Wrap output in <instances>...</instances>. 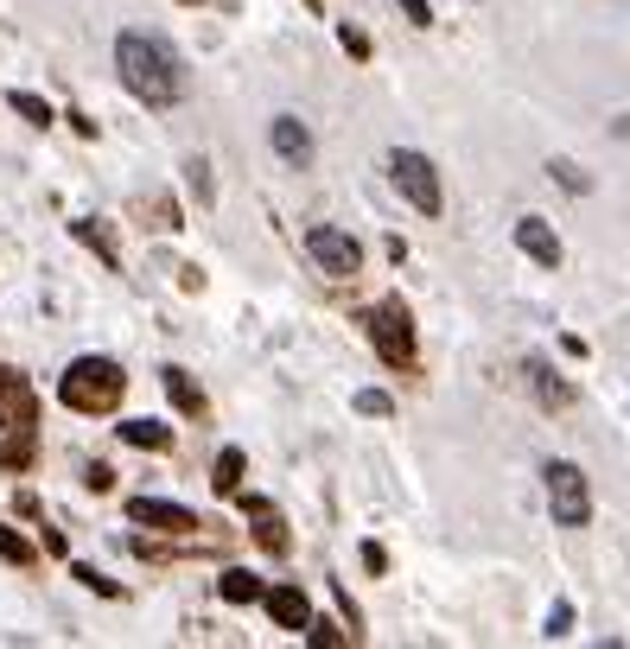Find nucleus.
Segmentation results:
<instances>
[{
	"label": "nucleus",
	"mask_w": 630,
	"mask_h": 649,
	"mask_svg": "<svg viewBox=\"0 0 630 649\" xmlns=\"http://www.w3.org/2000/svg\"><path fill=\"white\" fill-rule=\"evenodd\" d=\"M268 617H274L281 630H306V624H312V599H306L299 586H274V592H268Z\"/></svg>",
	"instance_id": "nucleus-12"
},
{
	"label": "nucleus",
	"mask_w": 630,
	"mask_h": 649,
	"mask_svg": "<svg viewBox=\"0 0 630 649\" xmlns=\"http://www.w3.org/2000/svg\"><path fill=\"white\" fill-rule=\"evenodd\" d=\"M306 644H312V649H337L344 637H337L332 624H319V617H312V624H306Z\"/></svg>",
	"instance_id": "nucleus-24"
},
{
	"label": "nucleus",
	"mask_w": 630,
	"mask_h": 649,
	"mask_svg": "<svg viewBox=\"0 0 630 649\" xmlns=\"http://www.w3.org/2000/svg\"><path fill=\"white\" fill-rule=\"evenodd\" d=\"M611 134H618V141H630V115H618V121H611Z\"/></svg>",
	"instance_id": "nucleus-29"
},
{
	"label": "nucleus",
	"mask_w": 630,
	"mask_h": 649,
	"mask_svg": "<svg viewBox=\"0 0 630 649\" xmlns=\"http://www.w3.org/2000/svg\"><path fill=\"white\" fill-rule=\"evenodd\" d=\"M7 103H13V115H26L33 128H51V103H45V96H33V90H13Z\"/></svg>",
	"instance_id": "nucleus-20"
},
{
	"label": "nucleus",
	"mask_w": 630,
	"mask_h": 649,
	"mask_svg": "<svg viewBox=\"0 0 630 649\" xmlns=\"http://www.w3.org/2000/svg\"><path fill=\"white\" fill-rule=\"evenodd\" d=\"M357 414H370V421H389V414H395V401L382 396V389H364V396H357Z\"/></svg>",
	"instance_id": "nucleus-23"
},
{
	"label": "nucleus",
	"mask_w": 630,
	"mask_h": 649,
	"mask_svg": "<svg viewBox=\"0 0 630 649\" xmlns=\"http://www.w3.org/2000/svg\"><path fill=\"white\" fill-rule=\"evenodd\" d=\"M217 592L229 599V605H255V599H261V586H255V574H249V567H229V574L217 579Z\"/></svg>",
	"instance_id": "nucleus-16"
},
{
	"label": "nucleus",
	"mask_w": 630,
	"mask_h": 649,
	"mask_svg": "<svg viewBox=\"0 0 630 649\" xmlns=\"http://www.w3.org/2000/svg\"><path fill=\"white\" fill-rule=\"evenodd\" d=\"M0 560H13V567H33V541L13 535V529H0Z\"/></svg>",
	"instance_id": "nucleus-21"
},
{
	"label": "nucleus",
	"mask_w": 630,
	"mask_h": 649,
	"mask_svg": "<svg viewBox=\"0 0 630 649\" xmlns=\"http://www.w3.org/2000/svg\"><path fill=\"white\" fill-rule=\"evenodd\" d=\"M364 324H370L376 357L395 363V369H408V363H414V324H408V306H402V299H382V306H376Z\"/></svg>",
	"instance_id": "nucleus-6"
},
{
	"label": "nucleus",
	"mask_w": 630,
	"mask_h": 649,
	"mask_svg": "<svg viewBox=\"0 0 630 649\" xmlns=\"http://www.w3.org/2000/svg\"><path fill=\"white\" fill-rule=\"evenodd\" d=\"M58 396L71 414H115L121 396H128V369L115 357H76L64 369V382H58Z\"/></svg>",
	"instance_id": "nucleus-2"
},
{
	"label": "nucleus",
	"mask_w": 630,
	"mask_h": 649,
	"mask_svg": "<svg viewBox=\"0 0 630 649\" xmlns=\"http://www.w3.org/2000/svg\"><path fill=\"white\" fill-rule=\"evenodd\" d=\"M121 439L141 446V452H166V446H173V427H159V421H121Z\"/></svg>",
	"instance_id": "nucleus-15"
},
{
	"label": "nucleus",
	"mask_w": 630,
	"mask_h": 649,
	"mask_svg": "<svg viewBox=\"0 0 630 649\" xmlns=\"http://www.w3.org/2000/svg\"><path fill=\"white\" fill-rule=\"evenodd\" d=\"M548 179L560 185V191H573V198H586V191H593V179H586V173H580V166H573V160H548Z\"/></svg>",
	"instance_id": "nucleus-18"
},
{
	"label": "nucleus",
	"mask_w": 630,
	"mask_h": 649,
	"mask_svg": "<svg viewBox=\"0 0 630 649\" xmlns=\"http://www.w3.org/2000/svg\"><path fill=\"white\" fill-rule=\"evenodd\" d=\"M115 71H121V83H128L134 103H147V108L186 103V64H179V51L159 33H147V26H128V33L115 38Z\"/></svg>",
	"instance_id": "nucleus-1"
},
{
	"label": "nucleus",
	"mask_w": 630,
	"mask_h": 649,
	"mask_svg": "<svg viewBox=\"0 0 630 649\" xmlns=\"http://www.w3.org/2000/svg\"><path fill=\"white\" fill-rule=\"evenodd\" d=\"M71 579H83L90 592H103V599H115V579H103L96 567H71Z\"/></svg>",
	"instance_id": "nucleus-25"
},
{
	"label": "nucleus",
	"mask_w": 630,
	"mask_h": 649,
	"mask_svg": "<svg viewBox=\"0 0 630 649\" xmlns=\"http://www.w3.org/2000/svg\"><path fill=\"white\" fill-rule=\"evenodd\" d=\"M516 249L528 255L535 268H560V261H567V249H560V236H555L548 216H522L516 223Z\"/></svg>",
	"instance_id": "nucleus-9"
},
{
	"label": "nucleus",
	"mask_w": 630,
	"mask_h": 649,
	"mask_svg": "<svg viewBox=\"0 0 630 649\" xmlns=\"http://www.w3.org/2000/svg\"><path fill=\"white\" fill-rule=\"evenodd\" d=\"M242 465H249V459H242L236 446H223L217 465H211V484H217V491H236V484H242Z\"/></svg>",
	"instance_id": "nucleus-19"
},
{
	"label": "nucleus",
	"mask_w": 630,
	"mask_h": 649,
	"mask_svg": "<svg viewBox=\"0 0 630 649\" xmlns=\"http://www.w3.org/2000/svg\"><path fill=\"white\" fill-rule=\"evenodd\" d=\"M337 45H344L350 58H370V38L357 33V26H337Z\"/></svg>",
	"instance_id": "nucleus-26"
},
{
	"label": "nucleus",
	"mask_w": 630,
	"mask_h": 649,
	"mask_svg": "<svg viewBox=\"0 0 630 649\" xmlns=\"http://www.w3.org/2000/svg\"><path fill=\"white\" fill-rule=\"evenodd\" d=\"M395 7H402V13H408L414 26H433V7H427V0H395Z\"/></svg>",
	"instance_id": "nucleus-28"
},
{
	"label": "nucleus",
	"mask_w": 630,
	"mask_h": 649,
	"mask_svg": "<svg viewBox=\"0 0 630 649\" xmlns=\"http://www.w3.org/2000/svg\"><path fill=\"white\" fill-rule=\"evenodd\" d=\"M306 255H312V268L332 274V281L364 274V243H357L350 229H337V223H312V229H306Z\"/></svg>",
	"instance_id": "nucleus-5"
},
{
	"label": "nucleus",
	"mask_w": 630,
	"mask_h": 649,
	"mask_svg": "<svg viewBox=\"0 0 630 649\" xmlns=\"http://www.w3.org/2000/svg\"><path fill=\"white\" fill-rule=\"evenodd\" d=\"M542 484H548V509H555L560 529H586L593 522V484H586V471L573 459H548Z\"/></svg>",
	"instance_id": "nucleus-4"
},
{
	"label": "nucleus",
	"mask_w": 630,
	"mask_h": 649,
	"mask_svg": "<svg viewBox=\"0 0 630 649\" xmlns=\"http://www.w3.org/2000/svg\"><path fill=\"white\" fill-rule=\"evenodd\" d=\"M186 185H191V198H198V204H211V198H217V191H211V166H204V160H186Z\"/></svg>",
	"instance_id": "nucleus-22"
},
{
	"label": "nucleus",
	"mask_w": 630,
	"mask_h": 649,
	"mask_svg": "<svg viewBox=\"0 0 630 649\" xmlns=\"http://www.w3.org/2000/svg\"><path fill=\"white\" fill-rule=\"evenodd\" d=\"M38 427V396L26 376L0 369V433H33Z\"/></svg>",
	"instance_id": "nucleus-7"
},
{
	"label": "nucleus",
	"mask_w": 630,
	"mask_h": 649,
	"mask_svg": "<svg viewBox=\"0 0 630 649\" xmlns=\"http://www.w3.org/2000/svg\"><path fill=\"white\" fill-rule=\"evenodd\" d=\"M159 376H166V396L179 414H204V389L191 382V369H159Z\"/></svg>",
	"instance_id": "nucleus-14"
},
{
	"label": "nucleus",
	"mask_w": 630,
	"mask_h": 649,
	"mask_svg": "<svg viewBox=\"0 0 630 649\" xmlns=\"http://www.w3.org/2000/svg\"><path fill=\"white\" fill-rule=\"evenodd\" d=\"M128 516H134L141 529H159V535H191V529H198V516H191L186 504H159V497H134Z\"/></svg>",
	"instance_id": "nucleus-10"
},
{
	"label": "nucleus",
	"mask_w": 630,
	"mask_h": 649,
	"mask_svg": "<svg viewBox=\"0 0 630 649\" xmlns=\"http://www.w3.org/2000/svg\"><path fill=\"white\" fill-rule=\"evenodd\" d=\"M186 7H198V0H186Z\"/></svg>",
	"instance_id": "nucleus-30"
},
{
	"label": "nucleus",
	"mask_w": 630,
	"mask_h": 649,
	"mask_svg": "<svg viewBox=\"0 0 630 649\" xmlns=\"http://www.w3.org/2000/svg\"><path fill=\"white\" fill-rule=\"evenodd\" d=\"M382 173H389V185L402 191V204H408L414 216H440L445 211L440 166H433L427 153H414V146H389V153H382Z\"/></svg>",
	"instance_id": "nucleus-3"
},
{
	"label": "nucleus",
	"mask_w": 630,
	"mask_h": 649,
	"mask_svg": "<svg viewBox=\"0 0 630 649\" xmlns=\"http://www.w3.org/2000/svg\"><path fill=\"white\" fill-rule=\"evenodd\" d=\"M528 396L542 401V408H548V414H567V408H573V401H580V389H573V382H567V376H560L555 363H528Z\"/></svg>",
	"instance_id": "nucleus-11"
},
{
	"label": "nucleus",
	"mask_w": 630,
	"mask_h": 649,
	"mask_svg": "<svg viewBox=\"0 0 630 649\" xmlns=\"http://www.w3.org/2000/svg\"><path fill=\"white\" fill-rule=\"evenodd\" d=\"M567 630H573V605H555L548 612V637H567Z\"/></svg>",
	"instance_id": "nucleus-27"
},
{
	"label": "nucleus",
	"mask_w": 630,
	"mask_h": 649,
	"mask_svg": "<svg viewBox=\"0 0 630 649\" xmlns=\"http://www.w3.org/2000/svg\"><path fill=\"white\" fill-rule=\"evenodd\" d=\"M71 236H76V243H90V249L103 255L109 268H121V249H115V243H109V229H103L96 216H83V223H71Z\"/></svg>",
	"instance_id": "nucleus-17"
},
{
	"label": "nucleus",
	"mask_w": 630,
	"mask_h": 649,
	"mask_svg": "<svg viewBox=\"0 0 630 649\" xmlns=\"http://www.w3.org/2000/svg\"><path fill=\"white\" fill-rule=\"evenodd\" d=\"M242 509L255 516V547H268V554H287V522L261 504V497H242Z\"/></svg>",
	"instance_id": "nucleus-13"
},
{
	"label": "nucleus",
	"mask_w": 630,
	"mask_h": 649,
	"mask_svg": "<svg viewBox=\"0 0 630 649\" xmlns=\"http://www.w3.org/2000/svg\"><path fill=\"white\" fill-rule=\"evenodd\" d=\"M268 146H274L294 173H306V166H312V128H306L299 115H274V121H268Z\"/></svg>",
	"instance_id": "nucleus-8"
}]
</instances>
